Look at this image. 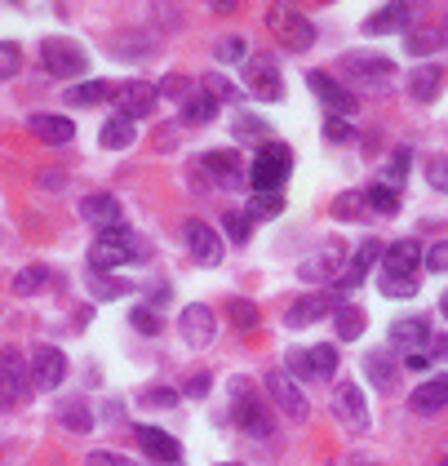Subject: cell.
I'll use <instances>...</instances> for the list:
<instances>
[{"label": "cell", "mask_w": 448, "mask_h": 466, "mask_svg": "<svg viewBox=\"0 0 448 466\" xmlns=\"http://www.w3.org/2000/svg\"><path fill=\"white\" fill-rule=\"evenodd\" d=\"M289 169H293V151L284 142H262L258 156H253V165H249V182H253L258 196H266V191H280L284 187Z\"/></svg>", "instance_id": "1"}, {"label": "cell", "mask_w": 448, "mask_h": 466, "mask_svg": "<svg viewBox=\"0 0 448 466\" xmlns=\"http://www.w3.org/2000/svg\"><path fill=\"white\" fill-rule=\"evenodd\" d=\"M138 235L129 232L124 223L120 227H107V232L94 240V249H89V267L103 275V271H115V267H124L129 258H147V244H133Z\"/></svg>", "instance_id": "2"}, {"label": "cell", "mask_w": 448, "mask_h": 466, "mask_svg": "<svg viewBox=\"0 0 448 466\" xmlns=\"http://www.w3.org/2000/svg\"><path fill=\"white\" fill-rule=\"evenodd\" d=\"M231 418H235V427L240 431H249L253 440H271V418H266V409L253 400V386H249V377H235L231 382Z\"/></svg>", "instance_id": "3"}, {"label": "cell", "mask_w": 448, "mask_h": 466, "mask_svg": "<svg viewBox=\"0 0 448 466\" xmlns=\"http://www.w3.org/2000/svg\"><path fill=\"white\" fill-rule=\"evenodd\" d=\"M266 27H275L280 45H284V49H293V54H307V49L316 45V22H311V18H302L298 9H289V4L266 9Z\"/></svg>", "instance_id": "4"}, {"label": "cell", "mask_w": 448, "mask_h": 466, "mask_svg": "<svg viewBox=\"0 0 448 466\" xmlns=\"http://www.w3.org/2000/svg\"><path fill=\"white\" fill-rule=\"evenodd\" d=\"M40 63H45V72L49 76H58V80H76L80 72H85V49L76 45V40H63V36H49L45 45H40Z\"/></svg>", "instance_id": "5"}, {"label": "cell", "mask_w": 448, "mask_h": 466, "mask_svg": "<svg viewBox=\"0 0 448 466\" xmlns=\"http://www.w3.org/2000/svg\"><path fill=\"white\" fill-rule=\"evenodd\" d=\"M284 364H289V377H298V382H325V377L337 373V347L320 343V347L307 351H289Z\"/></svg>", "instance_id": "6"}, {"label": "cell", "mask_w": 448, "mask_h": 466, "mask_svg": "<svg viewBox=\"0 0 448 466\" xmlns=\"http://www.w3.org/2000/svg\"><path fill=\"white\" fill-rule=\"evenodd\" d=\"M27 377H31V373H27V364H22V351H18V347L0 351V409L18 404V400L31 391V382H27Z\"/></svg>", "instance_id": "7"}, {"label": "cell", "mask_w": 448, "mask_h": 466, "mask_svg": "<svg viewBox=\"0 0 448 466\" xmlns=\"http://www.w3.org/2000/svg\"><path fill=\"white\" fill-rule=\"evenodd\" d=\"M266 391H271V400L280 404L284 418H293V422H307V418H311V400H307V391L298 386V377L271 373V377H266Z\"/></svg>", "instance_id": "8"}, {"label": "cell", "mask_w": 448, "mask_h": 466, "mask_svg": "<svg viewBox=\"0 0 448 466\" xmlns=\"http://www.w3.org/2000/svg\"><path fill=\"white\" fill-rule=\"evenodd\" d=\"M182 240H187V249H191V258L200 267H218L223 262V240H218V232L205 218H187L182 223Z\"/></svg>", "instance_id": "9"}, {"label": "cell", "mask_w": 448, "mask_h": 466, "mask_svg": "<svg viewBox=\"0 0 448 466\" xmlns=\"http://www.w3.org/2000/svg\"><path fill=\"white\" fill-rule=\"evenodd\" d=\"M178 334H182L187 347H209L214 334H218V320H214V311H209L205 302H191V307L178 316Z\"/></svg>", "instance_id": "10"}, {"label": "cell", "mask_w": 448, "mask_h": 466, "mask_svg": "<svg viewBox=\"0 0 448 466\" xmlns=\"http://www.w3.org/2000/svg\"><path fill=\"white\" fill-rule=\"evenodd\" d=\"M244 85H249L258 98H266V103H280V98H284V80H280V72H275L271 58H249V63H244Z\"/></svg>", "instance_id": "11"}, {"label": "cell", "mask_w": 448, "mask_h": 466, "mask_svg": "<svg viewBox=\"0 0 448 466\" xmlns=\"http://www.w3.org/2000/svg\"><path fill=\"white\" fill-rule=\"evenodd\" d=\"M334 413H337V422H346L351 431H368V404H364V391L355 382H342L337 386Z\"/></svg>", "instance_id": "12"}, {"label": "cell", "mask_w": 448, "mask_h": 466, "mask_svg": "<svg viewBox=\"0 0 448 466\" xmlns=\"http://www.w3.org/2000/svg\"><path fill=\"white\" fill-rule=\"evenodd\" d=\"M67 377V355L58 347H36V360H31V382L40 391H54L58 382Z\"/></svg>", "instance_id": "13"}, {"label": "cell", "mask_w": 448, "mask_h": 466, "mask_svg": "<svg viewBox=\"0 0 448 466\" xmlns=\"http://www.w3.org/2000/svg\"><path fill=\"white\" fill-rule=\"evenodd\" d=\"M307 85L316 89V98H320L334 116H337V112H342V116H351V112H355V98L342 89V80H334L329 72H307Z\"/></svg>", "instance_id": "14"}, {"label": "cell", "mask_w": 448, "mask_h": 466, "mask_svg": "<svg viewBox=\"0 0 448 466\" xmlns=\"http://www.w3.org/2000/svg\"><path fill=\"white\" fill-rule=\"evenodd\" d=\"M382 262H386V275L418 280L413 271L422 267V244H418V240H395L391 249H382Z\"/></svg>", "instance_id": "15"}, {"label": "cell", "mask_w": 448, "mask_h": 466, "mask_svg": "<svg viewBox=\"0 0 448 466\" xmlns=\"http://www.w3.org/2000/svg\"><path fill=\"white\" fill-rule=\"evenodd\" d=\"M133 436H138V449H142L151 462H169V466H173L178 458H182V445H178L173 436H165L160 427H138Z\"/></svg>", "instance_id": "16"}, {"label": "cell", "mask_w": 448, "mask_h": 466, "mask_svg": "<svg viewBox=\"0 0 448 466\" xmlns=\"http://www.w3.org/2000/svg\"><path fill=\"white\" fill-rule=\"evenodd\" d=\"M200 169H209V178H214L218 187H240V182L249 178V169L240 165L235 151H209V156H200Z\"/></svg>", "instance_id": "17"}, {"label": "cell", "mask_w": 448, "mask_h": 466, "mask_svg": "<svg viewBox=\"0 0 448 466\" xmlns=\"http://www.w3.org/2000/svg\"><path fill=\"white\" fill-rule=\"evenodd\" d=\"M80 218L85 223H94V227H120L124 218H120V200H115L112 191H94V196H85L80 200Z\"/></svg>", "instance_id": "18"}, {"label": "cell", "mask_w": 448, "mask_h": 466, "mask_svg": "<svg viewBox=\"0 0 448 466\" xmlns=\"http://www.w3.org/2000/svg\"><path fill=\"white\" fill-rule=\"evenodd\" d=\"M27 129L40 138V142H49V147H63V142H72V133H76V124L67 116H54V112H36V116L27 120Z\"/></svg>", "instance_id": "19"}, {"label": "cell", "mask_w": 448, "mask_h": 466, "mask_svg": "<svg viewBox=\"0 0 448 466\" xmlns=\"http://www.w3.org/2000/svg\"><path fill=\"white\" fill-rule=\"evenodd\" d=\"M440 85H444V67L440 63H418L413 76H409V98L413 103H431L440 94Z\"/></svg>", "instance_id": "20"}, {"label": "cell", "mask_w": 448, "mask_h": 466, "mask_svg": "<svg viewBox=\"0 0 448 466\" xmlns=\"http://www.w3.org/2000/svg\"><path fill=\"white\" fill-rule=\"evenodd\" d=\"M329 311H337L334 298H325V293H311V298H298V302L289 307L284 325H289V329H302V325H316V320H325Z\"/></svg>", "instance_id": "21"}, {"label": "cell", "mask_w": 448, "mask_h": 466, "mask_svg": "<svg viewBox=\"0 0 448 466\" xmlns=\"http://www.w3.org/2000/svg\"><path fill=\"white\" fill-rule=\"evenodd\" d=\"M337 267H342V249H337V244H325L316 258H307V262H302V271H298V275H302L307 284H325V280L342 275Z\"/></svg>", "instance_id": "22"}, {"label": "cell", "mask_w": 448, "mask_h": 466, "mask_svg": "<svg viewBox=\"0 0 448 466\" xmlns=\"http://www.w3.org/2000/svg\"><path fill=\"white\" fill-rule=\"evenodd\" d=\"M444 404H448V373L427 377V382L409 395V409H413V413H440Z\"/></svg>", "instance_id": "23"}, {"label": "cell", "mask_w": 448, "mask_h": 466, "mask_svg": "<svg viewBox=\"0 0 448 466\" xmlns=\"http://www.w3.org/2000/svg\"><path fill=\"white\" fill-rule=\"evenodd\" d=\"M342 67L351 72V76H359V80H386L391 76V58L386 54H346L342 58Z\"/></svg>", "instance_id": "24"}, {"label": "cell", "mask_w": 448, "mask_h": 466, "mask_svg": "<svg viewBox=\"0 0 448 466\" xmlns=\"http://www.w3.org/2000/svg\"><path fill=\"white\" fill-rule=\"evenodd\" d=\"M377 253H382V244H377V240H364V244L351 253V262H346V280H337V293H342V289H355V284L373 271Z\"/></svg>", "instance_id": "25"}, {"label": "cell", "mask_w": 448, "mask_h": 466, "mask_svg": "<svg viewBox=\"0 0 448 466\" xmlns=\"http://www.w3.org/2000/svg\"><path fill=\"white\" fill-rule=\"evenodd\" d=\"M427 343H431V325L422 316H404V320L391 325V347L413 351V347H427Z\"/></svg>", "instance_id": "26"}, {"label": "cell", "mask_w": 448, "mask_h": 466, "mask_svg": "<svg viewBox=\"0 0 448 466\" xmlns=\"http://www.w3.org/2000/svg\"><path fill=\"white\" fill-rule=\"evenodd\" d=\"M156 98H160V85H147V80H133L124 89V116L129 120H142L156 112Z\"/></svg>", "instance_id": "27"}, {"label": "cell", "mask_w": 448, "mask_h": 466, "mask_svg": "<svg viewBox=\"0 0 448 466\" xmlns=\"http://www.w3.org/2000/svg\"><path fill=\"white\" fill-rule=\"evenodd\" d=\"M133 138H138V120H129L124 112H115V116L103 124V147H107V151L133 147Z\"/></svg>", "instance_id": "28"}, {"label": "cell", "mask_w": 448, "mask_h": 466, "mask_svg": "<svg viewBox=\"0 0 448 466\" xmlns=\"http://www.w3.org/2000/svg\"><path fill=\"white\" fill-rule=\"evenodd\" d=\"M214 116H218V98L214 94L196 89V94L182 98V124H209Z\"/></svg>", "instance_id": "29"}, {"label": "cell", "mask_w": 448, "mask_h": 466, "mask_svg": "<svg viewBox=\"0 0 448 466\" xmlns=\"http://www.w3.org/2000/svg\"><path fill=\"white\" fill-rule=\"evenodd\" d=\"M404 22H409V4H386V9L368 13L364 31H368V36H386V31H400Z\"/></svg>", "instance_id": "30"}, {"label": "cell", "mask_w": 448, "mask_h": 466, "mask_svg": "<svg viewBox=\"0 0 448 466\" xmlns=\"http://www.w3.org/2000/svg\"><path fill=\"white\" fill-rule=\"evenodd\" d=\"M364 373H368V382H373L377 391H391V386H395V360H391V351L364 355Z\"/></svg>", "instance_id": "31"}, {"label": "cell", "mask_w": 448, "mask_h": 466, "mask_svg": "<svg viewBox=\"0 0 448 466\" xmlns=\"http://www.w3.org/2000/svg\"><path fill=\"white\" fill-rule=\"evenodd\" d=\"M107 98H112V85L107 80H85V85H72L67 89V103H76V107H98Z\"/></svg>", "instance_id": "32"}, {"label": "cell", "mask_w": 448, "mask_h": 466, "mask_svg": "<svg viewBox=\"0 0 448 466\" xmlns=\"http://www.w3.org/2000/svg\"><path fill=\"white\" fill-rule=\"evenodd\" d=\"M364 205H368L377 218H395V214H400V191H391V187L373 182V187L364 191Z\"/></svg>", "instance_id": "33"}, {"label": "cell", "mask_w": 448, "mask_h": 466, "mask_svg": "<svg viewBox=\"0 0 448 466\" xmlns=\"http://www.w3.org/2000/svg\"><path fill=\"white\" fill-rule=\"evenodd\" d=\"M49 280H54L49 267H40V262H36V267H22V271L13 275V293H18V298H31V293H40Z\"/></svg>", "instance_id": "34"}, {"label": "cell", "mask_w": 448, "mask_h": 466, "mask_svg": "<svg viewBox=\"0 0 448 466\" xmlns=\"http://www.w3.org/2000/svg\"><path fill=\"white\" fill-rule=\"evenodd\" d=\"M58 422L67 427V431H94V413H89V404H80V400H67L63 409H58Z\"/></svg>", "instance_id": "35"}, {"label": "cell", "mask_w": 448, "mask_h": 466, "mask_svg": "<svg viewBox=\"0 0 448 466\" xmlns=\"http://www.w3.org/2000/svg\"><path fill=\"white\" fill-rule=\"evenodd\" d=\"M444 40H448L444 31H409V36H404V49H409L413 58H427V54H435Z\"/></svg>", "instance_id": "36"}, {"label": "cell", "mask_w": 448, "mask_h": 466, "mask_svg": "<svg viewBox=\"0 0 448 466\" xmlns=\"http://www.w3.org/2000/svg\"><path fill=\"white\" fill-rule=\"evenodd\" d=\"M334 325H337V338H342V343H355V338L364 334V311H355V307H337Z\"/></svg>", "instance_id": "37"}, {"label": "cell", "mask_w": 448, "mask_h": 466, "mask_svg": "<svg viewBox=\"0 0 448 466\" xmlns=\"http://www.w3.org/2000/svg\"><path fill=\"white\" fill-rule=\"evenodd\" d=\"M214 58H218V63H231V67H235V63H249V45H244L240 36H223V40L214 45Z\"/></svg>", "instance_id": "38"}, {"label": "cell", "mask_w": 448, "mask_h": 466, "mask_svg": "<svg viewBox=\"0 0 448 466\" xmlns=\"http://www.w3.org/2000/svg\"><path fill=\"white\" fill-rule=\"evenodd\" d=\"M89 293L98 298V302H112V298H124L129 293V280H103L98 271L89 275Z\"/></svg>", "instance_id": "39"}, {"label": "cell", "mask_w": 448, "mask_h": 466, "mask_svg": "<svg viewBox=\"0 0 448 466\" xmlns=\"http://www.w3.org/2000/svg\"><path fill=\"white\" fill-rule=\"evenodd\" d=\"M280 214H284V196L280 191L253 196V205H249V218H280Z\"/></svg>", "instance_id": "40"}, {"label": "cell", "mask_w": 448, "mask_h": 466, "mask_svg": "<svg viewBox=\"0 0 448 466\" xmlns=\"http://www.w3.org/2000/svg\"><path fill=\"white\" fill-rule=\"evenodd\" d=\"M231 325H235L240 334H253V329H258V307H253L249 298H235V302H231Z\"/></svg>", "instance_id": "41"}, {"label": "cell", "mask_w": 448, "mask_h": 466, "mask_svg": "<svg viewBox=\"0 0 448 466\" xmlns=\"http://www.w3.org/2000/svg\"><path fill=\"white\" fill-rule=\"evenodd\" d=\"M129 325H133L142 338H156V334H160V316H156V307H133V311H129Z\"/></svg>", "instance_id": "42"}, {"label": "cell", "mask_w": 448, "mask_h": 466, "mask_svg": "<svg viewBox=\"0 0 448 466\" xmlns=\"http://www.w3.org/2000/svg\"><path fill=\"white\" fill-rule=\"evenodd\" d=\"M22 72V49L13 40H0V80H13Z\"/></svg>", "instance_id": "43"}, {"label": "cell", "mask_w": 448, "mask_h": 466, "mask_svg": "<svg viewBox=\"0 0 448 466\" xmlns=\"http://www.w3.org/2000/svg\"><path fill=\"white\" fill-rule=\"evenodd\" d=\"M223 232H226V240H235V244H249V232H253V218L249 214H226L223 218Z\"/></svg>", "instance_id": "44"}, {"label": "cell", "mask_w": 448, "mask_h": 466, "mask_svg": "<svg viewBox=\"0 0 448 466\" xmlns=\"http://www.w3.org/2000/svg\"><path fill=\"white\" fill-rule=\"evenodd\" d=\"M364 196H355V191H342L334 200V218H342V223H355V218H364Z\"/></svg>", "instance_id": "45"}, {"label": "cell", "mask_w": 448, "mask_h": 466, "mask_svg": "<svg viewBox=\"0 0 448 466\" xmlns=\"http://www.w3.org/2000/svg\"><path fill=\"white\" fill-rule=\"evenodd\" d=\"M409 156H413L409 147H400V151H395V160H391V165H386V174H382V187H391V191H395V187L404 182V174H409Z\"/></svg>", "instance_id": "46"}, {"label": "cell", "mask_w": 448, "mask_h": 466, "mask_svg": "<svg viewBox=\"0 0 448 466\" xmlns=\"http://www.w3.org/2000/svg\"><path fill=\"white\" fill-rule=\"evenodd\" d=\"M377 289H382L386 298H413V293H418V280H404V275H382V280H377Z\"/></svg>", "instance_id": "47"}, {"label": "cell", "mask_w": 448, "mask_h": 466, "mask_svg": "<svg viewBox=\"0 0 448 466\" xmlns=\"http://www.w3.org/2000/svg\"><path fill=\"white\" fill-rule=\"evenodd\" d=\"M200 89H205V94H214L218 103H235V85L223 80V76H205V80H200Z\"/></svg>", "instance_id": "48"}, {"label": "cell", "mask_w": 448, "mask_h": 466, "mask_svg": "<svg viewBox=\"0 0 448 466\" xmlns=\"http://www.w3.org/2000/svg\"><path fill=\"white\" fill-rule=\"evenodd\" d=\"M427 182H431L435 191H448V156H435V160L427 165Z\"/></svg>", "instance_id": "49"}, {"label": "cell", "mask_w": 448, "mask_h": 466, "mask_svg": "<svg viewBox=\"0 0 448 466\" xmlns=\"http://www.w3.org/2000/svg\"><path fill=\"white\" fill-rule=\"evenodd\" d=\"M209 386H214V377H209V373L200 369V373H191V377H187L182 395H191V400H205V395H209Z\"/></svg>", "instance_id": "50"}, {"label": "cell", "mask_w": 448, "mask_h": 466, "mask_svg": "<svg viewBox=\"0 0 448 466\" xmlns=\"http://www.w3.org/2000/svg\"><path fill=\"white\" fill-rule=\"evenodd\" d=\"M325 138H329V142H355V129H351L346 120L329 116V120H325Z\"/></svg>", "instance_id": "51"}, {"label": "cell", "mask_w": 448, "mask_h": 466, "mask_svg": "<svg viewBox=\"0 0 448 466\" xmlns=\"http://www.w3.org/2000/svg\"><path fill=\"white\" fill-rule=\"evenodd\" d=\"M427 267H431L435 275H448V240H435V244H431V253H427Z\"/></svg>", "instance_id": "52"}, {"label": "cell", "mask_w": 448, "mask_h": 466, "mask_svg": "<svg viewBox=\"0 0 448 466\" xmlns=\"http://www.w3.org/2000/svg\"><path fill=\"white\" fill-rule=\"evenodd\" d=\"M89 466H129V458H120L112 449H94V453H89Z\"/></svg>", "instance_id": "53"}, {"label": "cell", "mask_w": 448, "mask_h": 466, "mask_svg": "<svg viewBox=\"0 0 448 466\" xmlns=\"http://www.w3.org/2000/svg\"><path fill=\"white\" fill-rule=\"evenodd\" d=\"M142 404H165L169 409V404H178V391H160V386L156 391H142Z\"/></svg>", "instance_id": "54"}, {"label": "cell", "mask_w": 448, "mask_h": 466, "mask_svg": "<svg viewBox=\"0 0 448 466\" xmlns=\"http://www.w3.org/2000/svg\"><path fill=\"white\" fill-rule=\"evenodd\" d=\"M240 129H244V133H240V138H249V142H258V138H262V133H266V124H262V120H240Z\"/></svg>", "instance_id": "55"}, {"label": "cell", "mask_w": 448, "mask_h": 466, "mask_svg": "<svg viewBox=\"0 0 448 466\" xmlns=\"http://www.w3.org/2000/svg\"><path fill=\"white\" fill-rule=\"evenodd\" d=\"M431 355H435V360H444V364H448V334H444V338H431Z\"/></svg>", "instance_id": "56"}, {"label": "cell", "mask_w": 448, "mask_h": 466, "mask_svg": "<svg viewBox=\"0 0 448 466\" xmlns=\"http://www.w3.org/2000/svg\"><path fill=\"white\" fill-rule=\"evenodd\" d=\"M40 182H45V187H49V191H54V187H58V191H63V182H67V178H63V174H40Z\"/></svg>", "instance_id": "57"}, {"label": "cell", "mask_w": 448, "mask_h": 466, "mask_svg": "<svg viewBox=\"0 0 448 466\" xmlns=\"http://www.w3.org/2000/svg\"><path fill=\"white\" fill-rule=\"evenodd\" d=\"M404 369H427V355H413V351H409V355H404Z\"/></svg>", "instance_id": "58"}, {"label": "cell", "mask_w": 448, "mask_h": 466, "mask_svg": "<svg viewBox=\"0 0 448 466\" xmlns=\"http://www.w3.org/2000/svg\"><path fill=\"white\" fill-rule=\"evenodd\" d=\"M440 311H444V320H448V293H444V298H440Z\"/></svg>", "instance_id": "59"}, {"label": "cell", "mask_w": 448, "mask_h": 466, "mask_svg": "<svg viewBox=\"0 0 448 466\" xmlns=\"http://www.w3.org/2000/svg\"><path fill=\"white\" fill-rule=\"evenodd\" d=\"M355 466H368V462H355Z\"/></svg>", "instance_id": "60"}, {"label": "cell", "mask_w": 448, "mask_h": 466, "mask_svg": "<svg viewBox=\"0 0 448 466\" xmlns=\"http://www.w3.org/2000/svg\"><path fill=\"white\" fill-rule=\"evenodd\" d=\"M226 466H240V462H226Z\"/></svg>", "instance_id": "61"}, {"label": "cell", "mask_w": 448, "mask_h": 466, "mask_svg": "<svg viewBox=\"0 0 448 466\" xmlns=\"http://www.w3.org/2000/svg\"><path fill=\"white\" fill-rule=\"evenodd\" d=\"M440 466H448V458H444V462H440Z\"/></svg>", "instance_id": "62"}]
</instances>
